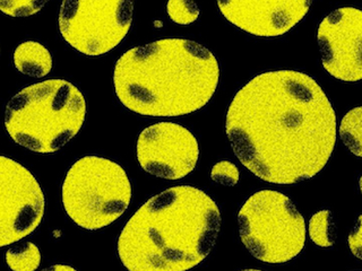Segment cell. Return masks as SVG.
<instances>
[{
    "mask_svg": "<svg viewBox=\"0 0 362 271\" xmlns=\"http://www.w3.org/2000/svg\"><path fill=\"white\" fill-rule=\"evenodd\" d=\"M337 130V114L325 92L300 71L254 77L226 113V136L238 159L269 183L314 178L333 154Z\"/></svg>",
    "mask_w": 362,
    "mask_h": 271,
    "instance_id": "6da1fadb",
    "label": "cell"
},
{
    "mask_svg": "<svg viewBox=\"0 0 362 271\" xmlns=\"http://www.w3.org/2000/svg\"><path fill=\"white\" fill-rule=\"evenodd\" d=\"M221 227L218 205L203 190L173 186L151 198L118 239L128 271H187L212 251Z\"/></svg>",
    "mask_w": 362,
    "mask_h": 271,
    "instance_id": "7a4b0ae2",
    "label": "cell"
},
{
    "mask_svg": "<svg viewBox=\"0 0 362 271\" xmlns=\"http://www.w3.org/2000/svg\"><path fill=\"white\" fill-rule=\"evenodd\" d=\"M220 66L199 43L163 39L124 52L115 67L119 101L147 116H180L202 107L218 88Z\"/></svg>",
    "mask_w": 362,
    "mask_h": 271,
    "instance_id": "3957f363",
    "label": "cell"
},
{
    "mask_svg": "<svg viewBox=\"0 0 362 271\" xmlns=\"http://www.w3.org/2000/svg\"><path fill=\"white\" fill-rule=\"evenodd\" d=\"M86 116L81 90L65 79H48L23 88L5 111L11 139L26 150L51 154L78 133Z\"/></svg>",
    "mask_w": 362,
    "mask_h": 271,
    "instance_id": "277c9868",
    "label": "cell"
},
{
    "mask_svg": "<svg viewBox=\"0 0 362 271\" xmlns=\"http://www.w3.org/2000/svg\"><path fill=\"white\" fill-rule=\"evenodd\" d=\"M132 199V184L119 164L86 156L74 164L62 184V203L75 224L88 229H103L118 219Z\"/></svg>",
    "mask_w": 362,
    "mask_h": 271,
    "instance_id": "5b68a950",
    "label": "cell"
},
{
    "mask_svg": "<svg viewBox=\"0 0 362 271\" xmlns=\"http://www.w3.org/2000/svg\"><path fill=\"white\" fill-rule=\"evenodd\" d=\"M238 225L247 250L263 263H288L305 246L303 215L281 192L262 190L250 195L238 214Z\"/></svg>",
    "mask_w": 362,
    "mask_h": 271,
    "instance_id": "8992f818",
    "label": "cell"
},
{
    "mask_svg": "<svg viewBox=\"0 0 362 271\" xmlns=\"http://www.w3.org/2000/svg\"><path fill=\"white\" fill-rule=\"evenodd\" d=\"M134 4L126 0H75L60 6L59 30L68 44L86 56L116 48L129 32Z\"/></svg>",
    "mask_w": 362,
    "mask_h": 271,
    "instance_id": "52a82bcc",
    "label": "cell"
},
{
    "mask_svg": "<svg viewBox=\"0 0 362 271\" xmlns=\"http://www.w3.org/2000/svg\"><path fill=\"white\" fill-rule=\"evenodd\" d=\"M45 207V195L35 176L22 164L0 155V248L35 231Z\"/></svg>",
    "mask_w": 362,
    "mask_h": 271,
    "instance_id": "ba28073f",
    "label": "cell"
},
{
    "mask_svg": "<svg viewBox=\"0 0 362 271\" xmlns=\"http://www.w3.org/2000/svg\"><path fill=\"white\" fill-rule=\"evenodd\" d=\"M199 147L195 136L181 124L158 122L141 131L137 159L145 172L156 178L179 180L195 169Z\"/></svg>",
    "mask_w": 362,
    "mask_h": 271,
    "instance_id": "9c48e42d",
    "label": "cell"
},
{
    "mask_svg": "<svg viewBox=\"0 0 362 271\" xmlns=\"http://www.w3.org/2000/svg\"><path fill=\"white\" fill-rule=\"evenodd\" d=\"M362 11L354 7L335 9L320 23L317 40L322 66L343 82L362 78Z\"/></svg>",
    "mask_w": 362,
    "mask_h": 271,
    "instance_id": "30bf717a",
    "label": "cell"
},
{
    "mask_svg": "<svg viewBox=\"0 0 362 271\" xmlns=\"http://www.w3.org/2000/svg\"><path fill=\"white\" fill-rule=\"evenodd\" d=\"M226 20L256 37H280L307 15V0H233L218 1Z\"/></svg>",
    "mask_w": 362,
    "mask_h": 271,
    "instance_id": "8fae6325",
    "label": "cell"
},
{
    "mask_svg": "<svg viewBox=\"0 0 362 271\" xmlns=\"http://www.w3.org/2000/svg\"><path fill=\"white\" fill-rule=\"evenodd\" d=\"M17 71L26 76L42 78L52 68V56L45 45L34 41L21 43L14 52Z\"/></svg>",
    "mask_w": 362,
    "mask_h": 271,
    "instance_id": "7c38bea8",
    "label": "cell"
},
{
    "mask_svg": "<svg viewBox=\"0 0 362 271\" xmlns=\"http://www.w3.org/2000/svg\"><path fill=\"white\" fill-rule=\"evenodd\" d=\"M309 236L311 241L322 248L332 246L337 240V225L331 210H320L309 220Z\"/></svg>",
    "mask_w": 362,
    "mask_h": 271,
    "instance_id": "4fadbf2b",
    "label": "cell"
},
{
    "mask_svg": "<svg viewBox=\"0 0 362 271\" xmlns=\"http://www.w3.org/2000/svg\"><path fill=\"white\" fill-rule=\"evenodd\" d=\"M6 263L11 271H35L41 263V253L34 243H22L8 248Z\"/></svg>",
    "mask_w": 362,
    "mask_h": 271,
    "instance_id": "5bb4252c",
    "label": "cell"
},
{
    "mask_svg": "<svg viewBox=\"0 0 362 271\" xmlns=\"http://www.w3.org/2000/svg\"><path fill=\"white\" fill-rule=\"evenodd\" d=\"M339 136L350 152L356 157L362 155V109L356 107L345 114L339 127Z\"/></svg>",
    "mask_w": 362,
    "mask_h": 271,
    "instance_id": "9a60e30c",
    "label": "cell"
},
{
    "mask_svg": "<svg viewBox=\"0 0 362 271\" xmlns=\"http://www.w3.org/2000/svg\"><path fill=\"white\" fill-rule=\"evenodd\" d=\"M167 11L171 20L181 25L192 24L199 16V7L197 4L187 0H170L167 5Z\"/></svg>",
    "mask_w": 362,
    "mask_h": 271,
    "instance_id": "2e32d148",
    "label": "cell"
},
{
    "mask_svg": "<svg viewBox=\"0 0 362 271\" xmlns=\"http://www.w3.org/2000/svg\"><path fill=\"white\" fill-rule=\"evenodd\" d=\"M47 5V1L39 0H3L0 11L13 17H25L35 14Z\"/></svg>",
    "mask_w": 362,
    "mask_h": 271,
    "instance_id": "e0dca14e",
    "label": "cell"
},
{
    "mask_svg": "<svg viewBox=\"0 0 362 271\" xmlns=\"http://www.w3.org/2000/svg\"><path fill=\"white\" fill-rule=\"evenodd\" d=\"M211 178L222 186H235L239 182V169L231 162H218L213 167Z\"/></svg>",
    "mask_w": 362,
    "mask_h": 271,
    "instance_id": "ac0fdd59",
    "label": "cell"
},
{
    "mask_svg": "<svg viewBox=\"0 0 362 271\" xmlns=\"http://www.w3.org/2000/svg\"><path fill=\"white\" fill-rule=\"evenodd\" d=\"M349 242H350L351 251L354 252L356 257L361 258V226H360V219L358 222L356 229L351 233L349 237Z\"/></svg>",
    "mask_w": 362,
    "mask_h": 271,
    "instance_id": "d6986e66",
    "label": "cell"
},
{
    "mask_svg": "<svg viewBox=\"0 0 362 271\" xmlns=\"http://www.w3.org/2000/svg\"><path fill=\"white\" fill-rule=\"evenodd\" d=\"M41 271H77L76 269H74L71 265H54L48 267V268L42 269Z\"/></svg>",
    "mask_w": 362,
    "mask_h": 271,
    "instance_id": "ffe728a7",
    "label": "cell"
},
{
    "mask_svg": "<svg viewBox=\"0 0 362 271\" xmlns=\"http://www.w3.org/2000/svg\"><path fill=\"white\" fill-rule=\"evenodd\" d=\"M241 271H263V270H257V269H246V270Z\"/></svg>",
    "mask_w": 362,
    "mask_h": 271,
    "instance_id": "44dd1931",
    "label": "cell"
}]
</instances>
